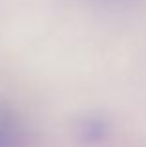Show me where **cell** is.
<instances>
[{"mask_svg": "<svg viewBox=\"0 0 146 147\" xmlns=\"http://www.w3.org/2000/svg\"><path fill=\"white\" fill-rule=\"evenodd\" d=\"M0 147H30L26 121L4 102H0Z\"/></svg>", "mask_w": 146, "mask_h": 147, "instance_id": "cell-1", "label": "cell"}, {"mask_svg": "<svg viewBox=\"0 0 146 147\" xmlns=\"http://www.w3.org/2000/svg\"><path fill=\"white\" fill-rule=\"evenodd\" d=\"M81 134H84V136H86L90 142H92V140L98 142L99 138L105 134V127H103L101 121H94V119H90V121L86 123V127L81 130Z\"/></svg>", "mask_w": 146, "mask_h": 147, "instance_id": "cell-2", "label": "cell"}]
</instances>
